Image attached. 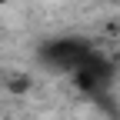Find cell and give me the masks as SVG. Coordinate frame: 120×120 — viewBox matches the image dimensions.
<instances>
[{"label":"cell","instance_id":"6da1fadb","mask_svg":"<svg viewBox=\"0 0 120 120\" xmlns=\"http://www.w3.org/2000/svg\"><path fill=\"white\" fill-rule=\"evenodd\" d=\"M43 64L50 70H67V73H77L83 67V60L90 57V43L77 40V37H64V40H50L47 47L40 50Z\"/></svg>","mask_w":120,"mask_h":120},{"label":"cell","instance_id":"7a4b0ae2","mask_svg":"<svg viewBox=\"0 0 120 120\" xmlns=\"http://www.w3.org/2000/svg\"><path fill=\"white\" fill-rule=\"evenodd\" d=\"M7 87L13 90V94H27V87H30V77H7Z\"/></svg>","mask_w":120,"mask_h":120}]
</instances>
